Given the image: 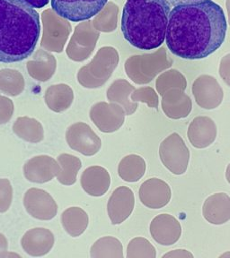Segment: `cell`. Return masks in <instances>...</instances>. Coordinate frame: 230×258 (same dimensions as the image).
<instances>
[{"label":"cell","instance_id":"obj_2","mask_svg":"<svg viewBox=\"0 0 230 258\" xmlns=\"http://www.w3.org/2000/svg\"><path fill=\"white\" fill-rule=\"evenodd\" d=\"M40 15L18 0H0V63L26 59L40 36Z\"/></svg>","mask_w":230,"mask_h":258},{"label":"cell","instance_id":"obj_12","mask_svg":"<svg viewBox=\"0 0 230 258\" xmlns=\"http://www.w3.org/2000/svg\"><path fill=\"white\" fill-rule=\"evenodd\" d=\"M139 197L148 208L159 209L169 203L172 192L166 182L158 178H150L141 185Z\"/></svg>","mask_w":230,"mask_h":258},{"label":"cell","instance_id":"obj_6","mask_svg":"<svg viewBox=\"0 0 230 258\" xmlns=\"http://www.w3.org/2000/svg\"><path fill=\"white\" fill-rule=\"evenodd\" d=\"M66 139L71 149L92 156L101 148V139L87 124L77 123L69 126L66 133Z\"/></svg>","mask_w":230,"mask_h":258},{"label":"cell","instance_id":"obj_10","mask_svg":"<svg viewBox=\"0 0 230 258\" xmlns=\"http://www.w3.org/2000/svg\"><path fill=\"white\" fill-rule=\"evenodd\" d=\"M134 194L129 187L121 186L114 190L107 204V212L113 225L121 224L133 212Z\"/></svg>","mask_w":230,"mask_h":258},{"label":"cell","instance_id":"obj_9","mask_svg":"<svg viewBox=\"0 0 230 258\" xmlns=\"http://www.w3.org/2000/svg\"><path fill=\"white\" fill-rule=\"evenodd\" d=\"M150 234L162 246H172L182 235V226L176 218L164 214L154 218L150 223Z\"/></svg>","mask_w":230,"mask_h":258},{"label":"cell","instance_id":"obj_5","mask_svg":"<svg viewBox=\"0 0 230 258\" xmlns=\"http://www.w3.org/2000/svg\"><path fill=\"white\" fill-rule=\"evenodd\" d=\"M108 0H51L53 10L71 22L89 20L105 8Z\"/></svg>","mask_w":230,"mask_h":258},{"label":"cell","instance_id":"obj_3","mask_svg":"<svg viewBox=\"0 0 230 258\" xmlns=\"http://www.w3.org/2000/svg\"><path fill=\"white\" fill-rule=\"evenodd\" d=\"M171 4L167 0H127L121 16V32L140 50H153L166 40Z\"/></svg>","mask_w":230,"mask_h":258},{"label":"cell","instance_id":"obj_13","mask_svg":"<svg viewBox=\"0 0 230 258\" xmlns=\"http://www.w3.org/2000/svg\"><path fill=\"white\" fill-rule=\"evenodd\" d=\"M187 137L195 148H206L212 145L216 139L217 126L210 117H195L188 127Z\"/></svg>","mask_w":230,"mask_h":258},{"label":"cell","instance_id":"obj_14","mask_svg":"<svg viewBox=\"0 0 230 258\" xmlns=\"http://www.w3.org/2000/svg\"><path fill=\"white\" fill-rule=\"evenodd\" d=\"M22 247L32 256H43L54 245V236L51 230L36 228L27 231L22 238Z\"/></svg>","mask_w":230,"mask_h":258},{"label":"cell","instance_id":"obj_8","mask_svg":"<svg viewBox=\"0 0 230 258\" xmlns=\"http://www.w3.org/2000/svg\"><path fill=\"white\" fill-rule=\"evenodd\" d=\"M90 117L94 124L102 132L112 133L121 127L125 119V113L120 106L105 102L94 106Z\"/></svg>","mask_w":230,"mask_h":258},{"label":"cell","instance_id":"obj_7","mask_svg":"<svg viewBox=\"0 0 230 258\" xmlns=\"http://www.w3.org/2000/svg\"><path fill=\"white\" fill-rule=\"evenodd\" d=\"M25 209L32 217L49 221L56 216L58 206L53 197L44 190L29 189L24 198Z\"/></svg>","mask_w":230,"mask_h":258},{"label":"cell","instance_id":"obj_31","mask_svg":"<svg viewBox=\"0 0 230 258\" xmlns=\"http://www.w3.org/2000/svg\"><path fill=\"white\" fill-rule=\"evenodd\" d=\"M226 177L227 181H228V183L230 184V164L227 166V169H226Z\"/></svg>","mask_w":230,"mask_h":258},{"label":"cell","instance_id":"obj_1","mask_svg":"<svg viewBox=\"0 0 230 258\" xmlns=\"http://www.w3.org/2000/svg\"><path fill=\"white\" fill-rule=\"evenodd\" d=\"M226 31L225 12L214 1L179 5L170 12L166 45L182 59H202L221 47Z\"/></svg>","mask_w":230,"mask_h":258},{"label":"cell","instance_id":"obj_28","mask_svg":"<svg viewBox=\"0 0 230 258\" xmlns=\"http://www.w3.org/2000/svg\"><path fill=\"white\" fill-rule=\"evenodd\" d=\"M22 3L32 8H42L48 5L50 0H18Z\"/></svg>","mask_w":230,"mask_h":258},{"label":"cell","instance_id":"obj_16","mask_svg":"<svg viewBox=\"0 0 230 258\" xmlns=\"http://www.w3.org/2000/svg\"><path fill=\"white\" fill-rule=\"evenodd\" d=\"M109 172L100 166H92L85 169L81 177V185L86 193L93 197H101L109 189Z\"/></svg>","mask_w":230,"mask_h":258},{"label":"cell","instance_id":"obj_24","mask_svg":"<svg viewBox=\"0 0 230 258\" xmlns=\"http://www.w3.org/2000/svg\"><path fill=\"white\" fill-rule=\"evenodd\" d=\"M156 255L155 247L144 238H134L127 248L128 258H155Z\"/></svg>","mask_w":230,"mask_h":258},{"label":"cell","instance_id":"obj_20","mask_svg":"<svg viewBox=\"0 0 230 258\" xmlns=\"http://www.w3.org/2000/svg\"><path fill=\"white\" fill-rule=\"evenodd\" d=\"M60 172L57 175V179L64 185H72L77 181V176L82 168V162L79 158L69 153H62L58 157Z\"/></svg>","mask_w":230,"mask_h":258},{"label":"cell","instance_id":"obj_27","mask_svg":"<svg viewBox=\"0 0 230 258\" xmlns=\"http://www.w3.org/2000/svg\"><path fill=\"white\" fill-rule=\"evenodd\" d=\"M164 257H173V258H186V257H194V255L189 253L188 251H186V250H174V251H172V252H170V253H167V254H165L164 255Z\"/></svg>","mask_w":230,"mask_h":258},{"label":"cell","instance_id":"obj_21","mask_svg":"<svg viewBox=\"0 0 230 258\" xmlns=\"http://www.w3.org/2000/svg\"><path fill=\"white\" fill-rule=\"evenodd\" d=\"M93 258H122L123 247L121 241L113 237H105L95 242L91 247Z\"/></svg>","mask_w":230,"mask_h":258},{"label":"cell","instance_id":"obj_19","mask_svg":"<svg viewBox=\"0 0 230 258\" xmlns=\"http://www.w3.org/2000/svg\"><path fill=\"white\" fill-rule=\"evenodd\" d=\"M145 171V161L137 154H130L123 158L118 167V173L121 179L129 183L139 181Z\"/></svg>","mask_w":230,"mask_h":258},{"label":"cell","instance_id":"obj_18","mask_svg":"<svg viewBox=\"0 0 230 258\" xmlns=\"http://www.w3.org/2000/svg\"><path fill=\"white\" fill-rule=\"evenodd\" d=\"M17 137L25 141L39 143L44 138V129L39 121L28 117H18L13 125Z\"/></svg>","mask_w":230,"mask_h":258},{"label":"cell","instance_id":"obj_30","mask_svg":"<svg viewBox=\"0 0 230 258\" xmlns=\"http://www.w3.org/2000/svg\"><path fill=\"white\" fill-rule=\"evenodd\" d=\"M170 4L174 7L179 6V5L190 4V3H195V2H201L203 0H167Z\"/></svg>","mask_w":230,"mask_h":258},{"label":"cell","instance_id":"obj_4","mask_svg":"<svg viewBox=\"0 0 230 258\" xmlns=\"http://www.w3.org/2000/svg\"><path fill=\"white\" fill-rule=\"evenodd\" d=\"M159 156L163 164L172 173L182 175L188 167L190 153L182 137L173 133L160 144Z\"/></svg>","mask_w":230,"mask_h":258},{"label":"cell","instance_id":"obj_17","mask_svg":"<svg viewBox=\"0 0 230 258\" xmlns=\"http://www.w3.org/2000/svg\"><path fill=\"white\" fill-rule=\"evenodd\" d=\"M61 223L71 237L77 238L87 229L88 214L80 207H70L61 214Z\"/></svg>","mask_w":230,"mask_h":258},{"label":"cell","instance_id":"obj_22","mask_svg":"<svg viewBox=\"0 0 230 258\" xmlns=\"http://www.w3.org/2000/svg\"><path fill=\"white\" fill-rule=\"evenodd\" d=\"M163 110L166 117L172 119H181L188 117L192 110V102L188 97L179 98H165L163 101Z\"/></svg>","mask_w":230,"mask_h":258},{"label":"cell","instance_id":"obj_25","mask_svg":"<svg viewBox=\"0 0 230 258\" xmlns=\"http://www.w3.org/2000/svg\"><path fill=\"white\" fill-rule=\"evenodd\" d=\"M13 198L12 185L7 178L0 179V213L7 212L11 206Z\"/></svg>","mask_w":230,"mask_h":258},{"label":"cell","instance_id":"obj_11","mask_svg":"<svg viewBox=\"0 0 230 258\" xmlns=\"http://www.w3.org/2000/svg\"><path fill=\"white\" fill-rule=\"evenodd\" d=\"M61 170V167L53 158L40 155L29 160L24 166V177L29 181L43 184L51 181Z\"/></svg>","mask_w":230,"mask_h":258},{"label":"cell","instance_id":"obj_29","mask_svg":"<svg viewBox=\"0 0 230 258\" xmlns=\"http://www.w3.org/2000/svg\"><path fill=\"white\" fill-rule=\"evenodd\" d=\"M8 252V240L3 234L0 233V257L5 256Z\"/></svg>","mask_w":230,"mask_h":258},{"label":"cell","instance_id":"obj_15","mask_svg":"<svg viewBox=\"0 0 230 258\" xmlns=\"http://www.w3.org/2000/svg\"><path fill=\"white\" fill-rule=\"evenodd\" d=\"M202 214L208 222L215 225H221L230 220V198L225 193L215 194L207 198Z\"/></svg>","mask_w":230,"mask_h":258},{"label":"cell","instance_id":"obj_26","mask_svg":"<svg viewBox=\"0 0 230 258\" xmlns=\"http://www.w3.org/2000/svg\"><path fill=\"white\" fill-rule=\"evenodd\" d=\"M14 111L12 101L0 97V125H4L11 119Z\"/></svg>","mask_w":230,"mask_h":258},{"label":"cell","instance_id":"obj_23","mask_svg":"<svg viewBox=\"0 0 230 258\" xmlns=\"http://www.w3.org/2000/svg\"><path fill=\"white\" fill-rule=\"evenodd\" d=\"M55 87L50 89L46 97L49 108L55 112H62L72 103L73 94L69 89L63 87Z\"/></svg>","mask_w":230,"mask_h":258}]
</instances>
